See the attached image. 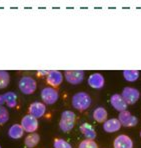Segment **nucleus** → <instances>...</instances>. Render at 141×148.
I'll list each match as a JSON object with an SVG mask.
<instances>
[{"label":"nucleus","mask_w":141,"mask_h":148,"mask_svg":"<svg viewBox=\"0 0 141 148\" xmlns=\"http://www.w3.org/2000/svg\"><path fill=\"white\" fill-rule=\"evenodd\" d=\"M118 119L120 121L121 125L124 126V127H135L138 124V118L134 116L128 110H125L123 112L119 113Z\"/></svg>","instance_id":"nucleus-7"},{"label":"nucleus","mask_w":141,"mask_h":148,"mask_svg":"<svg viewBox=\"0 0 141 148\" xmlns=\"http://www.w3.org/2000/svg\"><path fill=\"white\" fill-rule=\"evenodd\" d=\"M4 103L7 104L8 107L14 108L17 105V95L14 92H6L4 94H0V105H3Z\"/></svg>","instance_id":"nucleus-15"},{"label":"nucleus","mask_w":141,"mask_h":148,"mask_svg":"<svg viewBox=\"0 0 141 148\" xmlns=\"http://www.w3.org/2000/svg\"><path fill=\"white\" fill-rule=\"evenodd\" d=\"M64 77L68 83L73 84V85H77V84H80L82 81H83L84 71H82V70L66 71V72L64 73Z\"/></svg>","instance_id":"nucleus-8"},{"label":"nucleus","mask_w":141,"mask_h":148,"mask_svg":"<svg viewBox=\"0 0 141 148\" xmlns=\"http://www.w3.org/2000/svg\"><path fill=\"white\" fill-rule=\"evenodd\" d=\"M71 103H72L74 109L82 112V111L87 110L90 107L91 103H92V99H91L90 95L88 93L77 92L72 96Z\"/></svg>","instance_id":"nucleus-1"},{"label":"nucleus","mask_w":141,"mask_h":148,"mask_svg":"<svg viewBox=\"0 0 141 148\" xmlns=\"http://www.w3.org/2000/svg\"><path fill=\"white\" fill-rule=\"evenodd\" d=\"M24 129L20 124H13L8 130V136L12 139H19L24 134Z\"/></svg>","instance_id":"nucleus-18"},{"label":"nucleus","mask_w":141,"mask_h":148,"mask_svg":"<svg viewBox=\"0 0 141 148\" xmlns=\"http://www.w3.org/2000/svg\"><path fill=\"white\" fill-rule=\"evenodd\" d=\"M121 96L123 97L124 101L126 102L128 105H133L136 102L138 101L140 97V92L137 88H134V87L126 86L123 88L122 93H121Z\"/></svg>","instance_id":"nucleus-5"},{"label":"nucleus","mask_w":141,"mask_h":148,"mask_svg":"<svg viewBox=\"0 0 141 148\" xmlns=\"http://www.w3.org/2000/svg\"><path fill=\"white\" fill-rule=\"evenodd\" d=\"M28 110H29L30 115H32V116H34L35 118L38 119L41 118L42 116H44L45 112H46V106L42 102L35 101L30 104Z\"/></svg>","instance_id":"nucleus-10"},{"label":"nucleus","mask_w":141,"mask_h":148,"mask_svg":"<svg viewBox=\"0 0 141 148\" xmlns=\"http://www.w3.org/2000/svg\"><path fill=\"white\" fill-rule=\"evenodd\" d=\"M87 82L92 88L101 89L105 84V79H104V76L101 73H92L88 77Z\"/></svg>","instance_id":"nucleus-14"},{"label":"nucleus","mask_w":141,"mask_h":148,"mask_svg":"<svg viewBox=\"0 0 141 148\" xmlns=\"http://www.w3.org/2000/svg\"><path fill=\"white\" fill-rule=\"evenodd\" d=\"M9 120V113L3 105H0V125L5 124Z\"/></svg>","instance_id":"nucleus-24"},{"label":"nucleus","mask_w":141,"mask_h":148,"mask_svg":"<svg viewBox=\"0 0 141 148\" xmlns=\"http://www.w3.org/2000/svg\"><path fill=\"white\" fill-rule=\"evenodd\" d=\"M10 75L7 71L0 70V89L6 88L9 84Z\"/></svg>","instance_id":"nucleus-21"},{"label":"nucleus","mask_w":141,"mask_h":148,"mask_svg":"<svg viewBox=\"0 0 141 148\" xmlns=\"http://www.w3.org/2000/svg\"><path fill=\"white\" fill-rule=\"evenodd\" d=\"M49 71H38V75H48Z\"/></svg>","instance_id":"nucleus-25"},{"label":"nucleus","mask_w":141,"mask_h":148,"mask_svg":"<svg viewBox=\"0 0 141 148\" xmlns=\"http://www.w3.org/2000/svg\"><path fill=\"white\" fill-rule=\"evenodd\" d=\"M39 141H40V136L37 133H30L29 135H27L24 139V144L27 148H34L37 146Z\"/></svg>","instance_id":"nucleus-19"},{"label":"nucleus","mask_w":141,"mask_h":148,"mask_svg":"<svg viewBox=\"0 0 141 148\" xmlns=\"http://www.w3.org/2000/svg\"><path fill=\"white\" fill-rule=\"evenodd\" d=\"M103 130L107 133H114L120 130V128L122 127L120 121L118 118H110L107 119L105 122L103 123Z\"/></svg>","instance_id":"nucleus-13"},{"label":"nucleus","mask_w":141,"mask_h":148,"mask_svg":"<svg viewBox=\"0 0 141 148\" xmlns=\"http://www.w3.org/2000/svg\"><path fill=\"white\" fill-rule=\"evenodd\" d=\"M76 115L73 111L65 110L61 113L59 121V128L62 132H69L73 129L75 125Z\"/></svg>","instance_id":"nucleus-2"},{"label":"nucleus","mask_w":141,"mask_h":148,"mask_svg":"<svg viewBox=\"0 0 141 148\" xmlns=\"http://www.w3.org/2000/svg\"><path fill=\"white\" fill-rule=\"evenodd\" d=\"M46 81L53 88L58 87L62 83V81H63V74L57 70L49 71V74L46 77Z\"/></svg>","instance_id":"nucleus-12"},{"label":"nucleus","mask_w":141,"mask_h":148,"mask_svg":"<svg viewBox=\"0 0 141 148\" xmlns=\"http://www.w3.org/2000/svg\"><path fill=\"white\" fill-rule=\"evenodd\" d=\"M54 148H72V145L68 142V141L64 140L61 138H56L53 142Z\"/></svg>","instance_id":"nucleus-22"},{"label":"nucleus","mask_w":141,"mask_h":148,"mask_svg":"<svg viewBox=\"0 0 141 148\" xmlns=\"http://www.w3.org/2000/svg\"><path fill=\"white\" fill-rule=\"evenodd\" d=\"M122 75L126 81L135 82L139 78L140 73L138 70H124L122 71Z\"/></svg>","instance_id":"nucleus-20"},{"label":"nucleus","mask_w":141,"mask_h":148,"mask_svg":"<svg viewBox=\"0 0 141 148\" xmlns=\"http://www.w3.org/2000/svg\"><path fill=\"white\" fill-rule=\"evenodd\" d=\"M110 104L119 113L127 110V106H128V104L124 101V99L121 96V94H118V93L111 95V97H110Z\"/></svg>","instance_id":"nucleus-9"},{"label":"nucleus","mask_w":141,"mask_h":148,"mask_svg":"<svg viewBox=\"0 0 141 148\" xmlns=\"http://www.w3.org/2000/svg\"><path fill=\"white\" fill-rule=\"evenodd\" d=\"M113 148H133V141L126 134H120L114 139Z\"/></svg>","instance_id":"nucleus-11"},{"label":"nucleus","mask_w":141,"mask_h":148,"mask_svg":"<svg viewBox=\"0 0 141 148\" xmlns=\"http://www.w3.org/2000/svg\"><path fill=\"white\" fill-rule=\"evenodd\" d=\"M107 116L108 113L106 109L104 107H97L95 108L94 111H93L92 117L95 121H97L98 123H104L106 120H107Z\"/></svg>","instance_id":"nucleus-17"},{"label":"nucleus","mask_w":141,"mask_h":148,"mask_svg":"<svg viewBox=\"0 0 141 148\" xmlns=\"http://www.w3.org/2000/svg\"><path fill=\"white\" fill-rule=\"evenodd\" d=\"M0 148H2V147H1V145H0Z\"/></svg>","instance_id":"nucleus-27"},{"label":"nucleus","mask_w":141,"mask_h":148,"mask_svg":"<svg viewBox=\"0 0 141 148\" xmlns=\"http://www.w3.org/2000/svg\"><path fill=\"white\" fill-rule=\"evenodd\" d=\"M41 99H42L43 103L53 105L59 99V93L53 87H44L41 90Z\"/></svg>","instance_id":"nucleus-4"},{"label":"nucleus","mask_w":141,"mask_h":148,"mask_svg":"<svg viewBox=\"0 0 141 148\" xmlns=\"http://www.w3.org/2000/svg\"><path fill=\"white\" fill-rule=\"evenodd\" d=\"M19 90L25 95H31L35 92L36 88H37V83H36L35 79H33L30 76H24L22 77L18 82Z\"/></svg>","instance_id":"nucleus-3"},{"label":"nucleus","mask_w":141,"mask_h":148,"mask_svg":"<svg viewBox=\"0 0 141 148\" xmlns=\"http://www.w3.org/2000/svg\"><path fill=\"white\" fill-rule=\"evenodd\" d=\"M20 125L22 126V128L24 129L25 132H27L29 134L34 133L38 128V120L37 118H35L32 115L27 114L22 118Z\"/></svg>","instance_id":"nucleus-6"},{"label":"nucleus","mask_w":141,"mask_h":148,"mask_svg":"<svg viewBox=\"0 0 141 148\" xmlns=\"http://www.w3.org/2000/svg\"><path fill=\"white\" fill-rule=\"evenodd\" d=\"M140 137H141V130H140Z\"/></svg>","instance_id":"nucleus-26"},{"label":"nucleus","mask_w":141,"mask_h":148,"mask_svg":"<svg viewBox=\"0 0 141 148\" xmlns=\"http://www.w3.org/2000/svg\"><path fill=\"white\" fill-rule=\"evenodd\" d=\"M78 148H98V144L94 140L91 139H84L78 145Z\"/></svg>","instance_id":"nucleus-23"},{"label":"nucleus","mask_w":141,"mask_h":148,"mask_svg":"<svg viewBox=\"0 0 141 148\" xmlns=\"http://www.w3.org/2000/svg\"><path fill=\"white\" fill-rule=\"evenodd\" d=\"M79 130L84 136L86 137V139H91V140H94L96 138V131L92 127V125H90L89 123H82L79 126Z\"/></svg>","instance_id":"nucleus-16"}]
</instances>
